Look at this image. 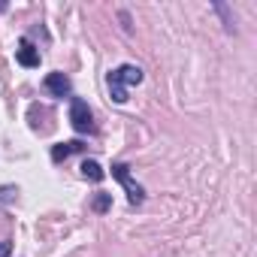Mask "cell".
I'll return each instance as SVG.
<instances>
[{"instance_id":"52a82bcc","label":"cell","mask_w":257,"mask_h":257,"mask_svg":"<svg viewBox=\"0 0 257 257\" xmlns=\"http://www.w3.org/2000/svg\"><path fill=\"white\" fill-rule=\"evenodd\" d=\"M106 82H109V94H112V100H115V103H124V100H127V88L118 82V76H115V73H109V79H106Z\"/></svg>"},{"instance_id":"3957f363","label":"cell","mask_w":257,"mask_h":257,"mask_svg":"<svg viewBox=\"0 0 257 257\" xmlns=\"http://www.w3.org/2000/svg\"><path fill=\"white\" fill-rule=\"evenodd\" d=\"M16 58H19V64H22V67H40V49H37L31 40H22V43H19Z\"/></svg>"},{"instance_id":"5b68a950","label":"cell","mask_w":257,"mask_h":257,"mask_svg":"<svg viewBox=\"0 0 257 257\" xmlns=\"http://www.w3.org/2000/svg\"><path fill=\"white\" fill-rule=\"evenodd\" d=\"M46 88H49L55 97H64V94L73 91V85H70V79H67L64 73H49V76H46Z\"/></svg>"},{"instance_id":"7a4b0ae2","label":"cell","mask_w":257,"mask_h":257,"mask_svg":"<svg viewBox=\"0 0 257 257\" xmlns=\"http://www.w3.org/2000/svg\"><path fill=\"white\" fill-rule=\"evenodd\" d=\"M112 176L127 188V197H131V203H143V200H146V191L131 179V173H127V167H124V164H115V167H112Z\"/></svg>"},{"instance_id":"277c9868","label":"cell","mask_w":257,"mask_h":257,"mask_svg":"<svg viewBox=\"0 0 257 257\" xmlns=\"http://www.w3.org/2000/svg\"><path fill=\"white\" fill-rule=\"evenodd\" d=\"M115 76H118V82L127 88V85H140L143 82V70L137 67V64H121L118 70H112Z\"/></svg>"},{"instance_id":"8992f818","label":"cell","mask_w":257,"mask_h":257,"mask_svg":"<svg viewBox=\"0 0 257 257\" xmlns=\"http://www.w3.org/2000/svg\"><path fill=\"white\" fill-rule=\"evenodd\" d=\"M82 149V143L79 140H73V143H61V146H55L52 149V161H64V158H70L73 152H79Z\"/></svg>"},{"instance_id":"9c48e42d","label":"cell","mask_w":257,"mask_h":257,"mask_svg":"<svg viewBox=\"0 0 257 257\" xmlns=\"http://www.w3.org/2000/svg\"><path fill=\"white\" fill-rule=\"evenodd\" d=\"M94 209H97V212H106V209H109V194H100V197L94 200Z\"/></svg>"},{"instance_id":"30bf717a","label":"cell","mask_w":257,"mask_h":257,"mask_svg":"<svg viewBox=\"0 0 257 257\" xmlns=\"http://www.w3.org/2000/svg\"><path fill=\"white\" fill-rule=\"evenodd\" d=\"M10 251H13V242H0V257H10Z\"/></svg>"},{"instance_id":"6da1fadb","label":"cell","mask_w":257,"mask_h":257,"mask_svg":"<svg viewBox=\"0 0 257 257\" xmlns=\"http://www.w3.org/2000/svg\"><path fill=\"white\" fill-rule=\"evenodd\" d=\"M70 124L76 127L79 134H88L91 127H94V115H91V109H88L85 100H73L70 103Z\"/></svg>"},{"instance_id":"ba28073f","label":"cell","mask_w":257,"mask_h":257,"mask_svg":"<svg viewBox=\"0 0 257 257\" xmlns=\"http://www.w3.org/2000/svg\"><path fill=\"white\" fill-rule=\"evenodd\" d=\"M82 176L91 179V182H100V179H103V170H100L97 161H85V164H82Z\"/></svg>"}]
</instances>
